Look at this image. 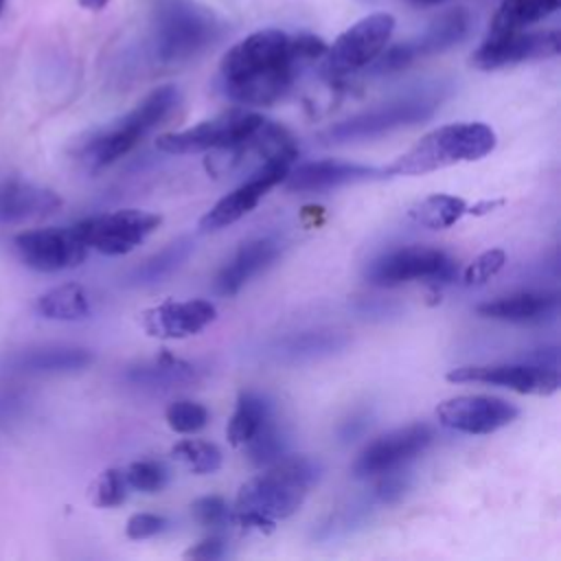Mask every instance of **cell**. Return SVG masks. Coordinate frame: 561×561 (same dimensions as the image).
I'll return each instance as SVG.
<instances>
[{
	"label": "cell",
	"mask_w": 561,
	"mask_h": 561,
	"mask_svg": "<svg viewBox=\"0 0 561 561\" xmlns=\"http://www.w3.org/2000/svg\"><path fill=\"white\" fill-rule=\"evenodd\" d=\"M324 50V39L309 33L291 37L278 28L256 31L221 57V88L237 103L272 105L289 92L298 70L322 59Z\"/></svg>",
	"instance_id": "6da1fadb"
},
{
	"label": "cell",
	"mask_w": 561,
	"mask_h": 561,
	"mask_svg": "<svg viewBox=\"0 0 561 561\" xmlns=\"http://www.w3.org/2000/svg\"><path fill=\"white\" fill-rule=\"evenodd\" d=\"M495 147V131L484 123H451L425 134L401 153L383 175H423L458 162L480 160Z\"/></svg>",
	"instance_id": "7a4b0ae2"
},
{
	"label": "cell",
	"mask_w": 561,
	"mask_h": 561,
	"mask_svg": "<svg viewBox=\"0 0 561 561\" xmlns=\"http://www.w3.org/2000/svg\"><path fill=\"white\" fill-rule=\"evenodd\" d=\"M320 476V465L307 456H283L252 480L237 495V511H250L270 519L294 515Z\"/></svg>",
	"instance_id": "3957f363"
},
{
	"label": "cell",
	"mask_w": 561,
	"mask_h": 561,
	"mask_svg": "<svg viewBox=\"0 0 561 561\" xmlns=\"http://www.w3.org/2000/svg\"><path fill=\"white\" fill-rule=\"evenodd\" d=\"M151 24L153 55L162 64L195 57L219 33L215 15L193 0H156Z\"/></svg>",
	"instance_id": "277c9868"
},
{
	"label": "cell",
	"mask_w": 561,
	"mask_h": 561,
	"mask_svg": "<svg viewBox=\"0 0 561 561\" xmlns=\"http://www.w3.org/2000/svg\"><path fill=\"white\" fill-rule=\"evenodd\" d=\"M178 105V90L160 85L149 92L131 112L118 118L107 129L94 134L83 147V160L92 169H101L134 149L151 129H156Z\"/></svg>",
	"instance_id": "5b68a950"
},
{
	"label": "cell",
	"mask_w": 561,
	"mask_h": 561,
	"mask_svg": "<svg viewBox=\"0 0 561 561\" xmlns=\"http://www.w3.org/2000/svg\"><path fill=\"white\" fill-rule=\"evenodd\" d=\"M436 107H438V99L434 94H427V92L408 94L403 99L383 103L379 107H373L368 112L355 114L346 121L331 125L327 131L320 134V140L324 145H348V142L379 138L399 127L416 125L432 118Z\"/></svg>",
	"instance_id": "8992f818"
},
{
	"label": "cell",
	"mask_w": 561,
	"mask_h": 561,
	"mask_svg": "<svg viewBox=\"0 0 561 561\" xmlns=\"http://www.w3.org/2000/svg\"><path fill=\"white\" fill-rule=\"evenodd\" d=\"M458 263L443 250L430 245H408L390 250L368 263L366 280L377 287H397L403 283L423 280L432 289L454 283Z\"/></svg>",
	"instance_id": "52a82bcc"
},
{
	"label": "cell",
	"mask_w": 561,
	"mask_h": 561,
	"mask_svg": "<svg viewBox=\"0 0 561 561\" xmlns=\"http://www.w3.org/2000/svg\"><path fill=\"white\" fill-rule=\"evenodd\" d=\"M394 24V15L386 11L357 20L353 26L340 33L331 46H327L322 55V72L329 79H342L370 66L386 48Z\"/></svg>",
	"instance_id": "ba28073f"
},
{
	"label": "cell",
	"mask_w": 561,
	"mask_h": 561,
	"mask_svg": "<svg viewBox=\"0 0 561 561\" xmlns=\"http://www.w3.org/2000/svg\"><path fill=\"white\" fill-rule=\"evenodd\" d=\"M265 116L245 110H230L210 121H202L195 127L164 134L156 140V147L164 153H199L210 149H226L250 138Z\"/></svg>",
	"instance_id": "9c48e42d"
},
{
	"label": "cell",
	"mask_w": 561,
	"mask_h": 561,
	"mask_svg": "<svg viewBox=\"0 0 561 561\" xmlns=\"http://www.w3.org/2000/svg\"><path fill=\"white\" fill-rule=\"evenodd\" d=\"M162 217L140 208H121L114 213L88 217L77 226L88 250H96L107 256L131 252L140 245L158 226Z\"/></svg>",
	"instance_id": "30bf717a"
},
{
	"label": "cell",
	"mask_w": 561,
	"mask_h": 561,
	"mask_svg": "<svg viewBox=\"0 0 561 561\" xmlns=\"http://www.w3.org/2000/svg\"><path fill=\"white\" fill-rule=\"evenodd\" d=\"M469 26H471L469 13L465 9H451L440 18H436L419 37L383 48L373 61V72L377 75L397 72L414 64L419 57L443 53L454 44L462 42L469 33Z\"/></svg>",
	"instance_id": "8fae6325"
},
{
	"label": "cell",
	"mask_w": 561,
	"mask_h": 561,
	"mask_svg": "<svg viewBox=\"0 0 561 561\" xmlns=\"http://www.w3.org/2000/svg\"><path fill=\"white\" fill-rule=\"evenodd\" d=\"M20 261L35 272H61L83 263L88 245L77 226L68 228H33L13 237Z\"/></svg>",
	"instance_id": "7c38bea8"
},
{
	"label": "cell",
	"mask_w": 561,
	"mask_h": 561,
	"mask_svg": "<svg viewBox=\"0 0 561 561\" xmlns=\"http://www.w3.org/2000/svg\"><path fill=\"white\" fill-rule=\"evenodd\" d=\"M298 156H276L265 160L263 164L256 167V171L232 193L224 195L202 219H199V230L202 232H213L221 230L241 217H245L265 195L270 188L280 184L287 175V171L294 167Z\"/></svg>",
	"instance_id": "4fadbf2b"
},
{
	"label": "cell",
	"mask_w": 561,
	"mask_h": 561,
	"mask_svg": "<svg viewBox=\"0 0 561 561\" xmlns=\"http://www.w3.org/2000/svg\"><path fill=\"white\" fill-rule=\"evenodd\" d=\"M561 50V37L557 28L550 31H504L489 33L486 39L471 55V66L480 70H495L515 66L530 59L554 57Z\"/></svg>",
	"instance_id": "5bb4252c"
},
{
	"label": "cell",
	"mask_w": 561,
	"mask_h": 561,
	"mask_svg": "<svg viewBox=\"0 0 561 561\" xmlns=\"http://www.w3.org/2000/svg\"><path fill=\"white\" fill-rule=\"evenodd\" d=\"M434 440V430L425 423L392 430L368 443L353 462L355 478H373L392 469H401L421 456Z\"/></svg>",
	"instance_id": "9a60e30c"
},
{
	"label": "cell",
	"mask_w": 561,
	"mask_h": 561,
	"mask_svg": "<svg viewBox=\"0 0 561 561\" xmlns=\"http://www.w3.org/2000/svg\"><path fill=\"white\" fill-rule=\"evenodd\" d=\"M451 383H491L515 390L519 394L548 397L559 390V370L537 364H473L447 373Z\"/></svg>",
	"instance_id": "2e32d148"
},
{
	"label": "cell",
	"mask_w": 561,
	"mask_h": 561,
	"mask_svg": "<svg viewBox=\"0 0 561 561\" xmlns=\"http://www.w3.org/2000/svg\"><path fill=\"white\" fill-rule=\"evenodd\" d=\"M519 410L500 397L462 394L443 401L436 408L440 425L462 434H493L515 421Z\"/></svg>",
	"instance_id": "e0dca14e"
},
{
	"label": "cell",
	"mask_w": 561,
	"mask_h": 561,
	"mask_svg": "<svg viewBox=\"0 0 561 561\" xmlns=\"http://www.w3.org/2000/svg\"><path fill=\"white\" fill-rule=\"evenodd\" d=\"M215 318H217V309L208 300H202V298L164 300L142 311V329L151 337L182 340L199 333Z\"/></svg>",
	"instance_id": "ac0fdd59"
},
{
	"label": "cell",
	"mask_w": 561,
	"mask_h": 561,
	"mask_svg": "<svg viewBox=\"0 0 561 561\" xmlns=\"http://www.w3.org/2000/svg\"><path fill=\"white\" fill-rule=\"evenodd\" d=\"M383 169L357 164V162H342V160H316L291 167L283 180L287 191H327L342 184H355L381 178Z\"/></svg>",
	"instance_id": "d6986e66"
},
{
	"label": "cell",
	"mask_w": 561,
	"mask_h": 561,
	"mask_svg": "<svg viewBox=\"0 0 561 561\" xmlns=\"http://www.w3.org/2000/svg\"><path fill=\"white\" fill-rule=\"evenodd\" d=\"M280 243L272 237H261L245 241L234 256L219 270L215 278V289L221 296H234L250 278H254L259 272L272 265V261L278 256Z\"/></svg>",
	"instance_id": "ffe728a7"
},
{
	"label": "cell",
	"mask_w": 561,
	"mask_h": 561,
	"mask_svg": "<svg viewBox=\"0 0 561 561\" xmlns=\"http://www.w3.org/2000/svg\"><path fill=\"white\" fill-rule=\"evenodd\" d=\"M61 206L55 191L35 186L24 180L0 182V224H18L24 219L42 217Z\"/></svg>",
	"instance_id": "44dd1931"
},
{
	"label": "cell",
	"mask_w": 561,
	"mask_h": 561,
	"mask_svg": "<svg viewBox=\"0 0 561 561\" xmlns=\"http://www.w3.org/2000/svg\"><path fill=\"white\" fill-rule=\"evenodd\" d=\"M559 307L557 291H519L502 296L476 307V311L491 320L502 322H541Z\"/></svg>",
	"instance_id": "7402d4cb"
},
{
	"label": "cell",
	"mask_w": 561,
	"mask_h": 561,
	"mask_svg": "<svg viewBox=\"0 0 561 561\" xmlns=\"http://www.w3.org/2000/svg\"><path fill=\"white\" fill-rule=\"evenodd\" d=\"M125 379L147 390H171L195 383L199 379V370L193 364L162 351L158 357L131 366L125 373Z\"/></svg>",
	"instance_id": "603a6c76"
},
{
	"label": "cell",
	"mask_w": 561,
	"mask_h": 561,
	"mask_svg": "<svg viewBox=\"0 0 561 561\" xmlns=\"http://www.w3.org/2000/svg\"><path fill=\"white\" fill-rule=\"evenodd\" d=\"M348 344V337L340 331L318 329V331H300L287 335L276 342L274 353L287 362H302V359H318L342 351Z\"/></svg>",
	"instance_id": "cb8c5ba5"
},
{
	"label": "cell",
	"mask_w": 561,
	"mask_h": 561,
	"mask_svg": "<svg viewBox=\"0 0 561 561\" xmlns=\"http://www.w3.org/2000/svg\"><path fill=\"white\" fill-rule=\"evenodd\" d=\"M94 362V355L88 348L79 346H46L33 348L18 357L15 366L24 373L50 375V373H75L83 370Z\"/></svg>",
	"instance_id": "d4e9b609"
},
{
	"label": "cell",
	"mask_w": 561,
	"mask_h": 561,
	"mask_svg": "<svg viewBox=\"0 0 561 561\" xmlns=\"http://www.w3.org/2000/svg\"><path fill=\"white\" fill-rule=\"evenodd\" d=\"M37 313L48 320L77 322L90 316V298L85 289L77 283H64L37 298Z\"/></svg>",
	"instance_id": "484cf974"
},
{
	"label": "cell",
	"mask_w": 561,
	"mask_h": 561,
	"mask_svg": "<svg viewBox=\"0 0 561 561\" xmlns=\"http://www.w3.org/2000/svg\"><path fill=\"white\" fill-rule=\"evenodd\" d=\"M272 414V403L263 394L254 390H243L237 399V408L226 427L228 443L234 447L245 445Z\"/></svg>",
	"instance_id": "4316f807"
},
{
	"label": "cell",
	"mask_w": 561,
	"mask_h": 561,
	"mask_svg": "<svg viewBox=\"0 0 561 561\" xmlns=\"http://www.w3.org/2000/svg\"><path fill=\"white\" fill-rule=\"evenodd\" d=\"M561 0H502L489 33H504V31H522L528 28L548 15L557 13Z\"/></svg>",
	"instance_id": "83f0119b"
},
{
	"label": "cell",
	"mask_w": 561,
	"mask_h": 561,
	"mask_svg": "<svg viewBox=\"0 0 561 561\" xmlns=\"http://www.w3.org/2000/svg\"><path fill=\"white\" fill-rule=\"evenodd\" d=\"M467 202L462 197L456 195H445V193H434L427 195L425 199L416 202L410 210L408 217L423 226V228H432V230H443L454 226L465 213H467Z\"/></svg>",
	"instance_id": "f1b7e54d"
},
{
	"label": "cell",
	"mask_w": 561,
	"mask_h": 561,
	"mask_svg": "<svg viewBox=\"0 0 561 561\" xmlns=\"http://www.w3.org/2000/svg\"><path fill=\"white\" fill-rule=\"evenodd\" d=\"M193 252V241L188 237H180L175 241H171L169 245H164L160 252H156L153 256H149L142 265H138L131 272V280L136 285H151L158 283L162 278H167L169 274H173Z\"/></svg>",
	"instance_id": "f546056e"
},
{
	"label": "cell",
	"mask_w": 561,
	"mask_h": 561,
	"mask_svg": "<svg viewBox=\"0 0 561 561\" xmlns=\"http://www.w3.org/2000/svg\"><path fill=\"white\" fill-rule=\"evenodd\" d=\"M243 447L248 458L259 467H267L285 456L287 438L283 427L276 423L274 414L254 432V436Z\"/></svg>",
	"instance_id": "4dcf8cb0"
},
{
	"label": "cell",
	"mask_w": 561,
	"mask_h": 561,
	"mask_svg": "<svg viewBox=\"0 0 561 561\" xmlns=\"http://www.w3.org/2000/svg\"><path fill=\"white\" fill-rule=\"evenodd\" d=\"M171 456L193 473H213L221 467V451L215 443L186 438L171 447Z\"/></svg>",
	"instance_id": "1f68e13d"
},
{
	"label": "cell",
	"mask_w": 561,
	"mask_h": 561,
	"mask_svg": "<svg viewBox=\"0 0 561 561\" xmlns=\"http://www.w3.org/2000/svg\"><path fill=\"white\" fill-rule=\"evenodd\" d=\"M125 482L129 489L142 493H158L169 482V471L160 460H136L123 469Z\"/></svg>",
	"instance_id": "d6a6232c"
},
{
	"label": "cell",
	"mask_w": 561,
	"mask_h": 561,
	"mask_svg": "<svg viewBox=\"0 0 561 561\" xmlns=\"http://www.w3.org/2000/svg\"><path fill=\"white\" fill-rule=\"evenodd\" d=\"M164 416L169 427L178 434H195L208 423V410L191 399H178L169 403Z\"/></svg>",
	"instance_id": "836d02e7"
},
{
	"label": "cell",
	"mask_w": 561,
	"mask_h": 561,
	"mask_svg": "<svg viewBox=\"0 0 561 561\" xmlns=\"http://www.w3.org/2000/svg\"><path fill=\"white\" fill-rule=\"evenodd\" d=\"M127 482L123 476V469H105L99 473V478L92 482L90 500L99 508H114L121 506L127 497Z\"/></svg>",
	"instance_id": "e575fe53"
},
{
	"label": "cell",
	"mask_w": 561,
	"mask_h": 561,
	"mask_svg": "<svg viewBox=\"0 0 561 561\" xmlns=\"http://www.w3.org/2000/svg\"><path fill=\"white\" fill-rule=\"evenodd\" d=\"M191 515L193 519L204 526V528H219L224 526L228 519H230V511H228V504L224 497L219 495H204V497H197L193 504H191Z\"/></svg>",
	"instance_id": "d590c367"
},
{
	"label": "cell",
	"mask_w": 561,
	"mask_h": 561,
	"mask_svg": "<svg viewBox=\"0 0 561 561\" xmlns=\"http://www.w3.org/2000/svg\"><path fill=\"white\" fill-rule=\"evenodd\" d=\"M506 254L502 250H486L480 256H476L467 270H465V285H482L486 283L491 276H495L502 267H504Z\"/></svg>",
	"instance_id": "8d00e7d4"
},
{
	"label": "cell",
	"mask_w": 561,
	"mask_h": 561,
	"mask_svg": "<svg viewBox=\"0 0 561 561\" xmlns=\"http://www.w3.org/2000/svg\"><path fill=\"white\" fill-rule=\"evenodd\" d=\"M408 489H410L408 473L401 469H392V471L379 473V480L373 486V500L379 504H394L405 495Z\"/></svg>",
	"instance_id": "74e56055"
},
{
	"label": "cell",
	"mask_w": 561,
	"mask_h": 561,
	"mask_svg": "<svg viewBox=\"0 0 561 561\" xmlns=\"http://www.w3.org/2000/svg\"><path fill=\"white\" fill-rule=\"evenodd\" d=\"M167 517L156 513H136L127 519L125 533L129 539H149L153 535H160L167 528Z\"/></svg>",
	"instance_id": "f35d334b"
},
{
	"label": "cell",
	"mask_w": 561,
	"mask_h": 561,
	"mask_svg": "<svg viewBox=\"0 0 561 561\" xmlns=\"http://www.w3.org/2000/svg\"><path fill=\"white\" fill-rule=\"evenodd\" d=\"M226 552L224 541L217 535H210L206 539H202L199 543H195L193 548H188L184 552L186 559H202V561H213V559H221Z\"/></svg>",
	"instance_id": "ab89813d"
},
{
	"label": "cell",
	"mask_w": 561,
	"mask_h": 561,
	"mask_svg": "<svg viewBox=\"0 0 561 561\" xmlns=\"http://www.w3.org/2000/svg\"><path fill=\"white\" fill-rule=\"evenodd\" d=\"M368 423H370V419H368L366 412L353 414L348 421L342 423V427H340V438H342L344 443L355 440L359 434H364V430L368 427Z\"/></svg>",
	"instance_id": "60d3db41"
},
{
	"label": "cell",
	"mask_w": 561,
	"mask_h": 561,
	"mask_svg": "<svg viewBox=\"0 0 561 561\" xmlns=\"http://www.w3.org/2000/svg\"><path fill=\"white\" fill-rule=\"evenodd\" d=\"M110 0H79V4L83 9H90V11H101Z\"/></svg>",
	"instance_id": "b9f144b4"
},
{
	"label": "cell",
	"mask_w": 561,
	"mask_h": 561,
	"mask_svg": "<svg viewBox=\"0 0 561 561\" xmlns=\"http://www.w3.org/2000/svg\"><path fill=\"white\" fill-rule=\"evenodd\" d=\"M410 2L416 7H434V4H445L449 0H410Z\"/></svg>",
	"instance_id": "7bdbcfd3"
},
{
	"label": "cell",
	"mask_w": 561,
	"mask_h": 561,
	"mask_svg": "<svg viewBox=\"0 0 561 561\" xmlns=\"http://www.w3.org/2000/svg\"><path fill=\"white\" fill-rule=\"evenodd\" d=\"M2 7H4V0H0V13H2Z\"/></svg>",
	"instance_id": "ee69618b"
}]
</instances>
